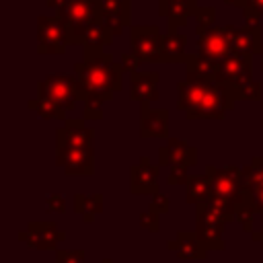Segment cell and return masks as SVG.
Masks as SVG:
<instances>
[{
	"label": "cell",
	"instance_id": "1",
	"mask_svg": "<svg viewBox=\"0 0 263 263\" xmlns=\"http://www.w3.org/2000/svg\"><path fill=\"white\" fill-rule=\"evenodd\" d=\"M74 74L84 95V119H103V103L123 86V66L111 53L82 58L74 64Z\"/></svg>",
	"mask_w": 263,
	"mask_h": 263
},
{
	"label": "cell",
	"instance_id": "2",
	"mask_svg": "<svg viewBox=\"0 0 263 263\" xmlns=\"http://www.w3.org/2000/svg\"><path fill=\"white\" fill-rule=\"evenodd\" d=\"M232 105L234 97L218 80L187 74L177 82V109L187 119H224Z\"/></svg>",
	"mask_w": 263,
	"mask_h": 263
},
{
	"label": "cell",
	"instance_id": "3",
	"mask_svg": "<svg viewBox=\"0 0 263 263\" xmlns=\"http://www.w3.org/2000/svg\"><path fill=\"white\" fill-rule=\"evenodd\" d=\"M55 8V16L66 25L72 43H84L86 33L101 23L99 0H45Z\"/></svg>",
	"mask_w": 263,
	"mask_h": 263
},
{
	"label": "cell",
	"instance_id": "4",
	"mask_svg": "<svg viewBox=\"0 0 263 263\" xmlns=\"http://www.w3.org/2000/svg\"><path fill=\"white\" fill-rule=\"evenodd\" d=\"M218 66H220L218 82L226 84L234 101L236 99L261 101V82L253 78V60L226 58Z\"/></svg>",
	"mask_w": 263,
	"mask_h": 263
},
{
	"label": "cell",
	"instance_id": "5",
	"mask_svg": "<svg viewBox=\"0 0 263 263\" xmlns=\"http://www.w3.org/2000/svg\"><path fill=\"white\" fill-rule=\"evenodd\" d=\"M205 175L210 177V185H212V195L230 201L236 212L240 208L253 205V197L251 191H247L240 185V166L236 164H226V166H205Z\"/></svg>",
	"mask_w": 263,
	"mask_h": 263
},
{
	"label": "cell",
	"instance_id": "6",
	"mask_svg": "<svg viewBox=\"0 0 263 263\" xmlns=\"http://www.w3.org/2000/svg\"><path fill=\"white\" fill-rule=\"evenodd\" d=\"M37 95L49 99L64 111L76 109L80 101H84L82 86L76 78V74H49L47 78L37 82Z\"/></svg>",
	"mask_w": 263,
	"mask_h": 263
},
{
	"label": "cell",
	"instance_id": "7",
	"mask_svg": "<svg viewBox=\"0 0 263 263\" xmlns=\"http://www.w3.org/2000/svg\"><path fill=\"white\" fill-rule=\"evenodd\" d=\"M132 53L140 62L164 64L162 60V35L156 25H134L129 29Z\"/></svg>",
	"mask_w": 263,
	"mask_h": 263
},
{
	"label": "cell",
	"instance_id": "8",
	"mask_svg": "<svg viewBox=\"0 0 263 263\" xmlns=\"http://www.w3.org/2000/svg\"><path fill=\"white\" fill-rule=\"evenodd\" d=\"M70 41L66 25L58 16L39 14L37 16V53H64Z\"/></svg>",
	"mask_w": 263,
	"mask_h": 263
},
{
	"label": "cell",
	"instance_id": "9",
	"mask_svg": "<svg viewBox=\"0 0 263 263\" xmlns=\"http://www.w3.org/2000/svg\"><path fill=\"white\" fill-rule=\"evenodd\" d=\"M197 55L212 60L216 64H220L222 60L232 55L230 49V25H222V27H210L205 33L197 35Z\"/></svg>",
	"mask_w": 263,
	"mask_h": 263
},
{
	"label": "cell",
	"instance_id": "10",
	"mask_svg": "<svg viewBox=\"0 0 263 263\" xmlns=\"http://www.w3.org/2000/svg\"><path fill=\"white\" fill-rule=\"evenodd\" d=\"M224 228L226 220L210 212L205 205L195 208V232L210 251H224Z\"/></svg>",
	"mask_w": 263,
	"mask_h": 263
},
{
	"label": "cell",
	"instance_id": "11",
	"mask_svg": "<svg viewBox=\"0 0 263 263\" xmlns=\"http://www.w3.org/2000/svg\"><path fill=\"white\" fill-rule=\"evenodd\" d=\"M261 27L259 21H247L245 27L236 29L230 27V58H240V60H253L255 53L261 51Z\"/></svg>",
	"mask_w": 263,
	"mask_h": 263
},
{
	"label": "cell",
	"instance_id": "12",
	"mask_svg": "<svg viewBox=\"0 0 263 263\" xmlns=\"http://www.w3.org/2000/svg\"><path fill=\"white\" fill-rule=\"evenodd\" d=\"M95 129L84 125V119H66L62 127L55 129V150H76L92 148Z\"/></svg>",
	"mask_w": 263,
	"mask_h": 263
},
{
	"label": "cell",
	"instance_id": "13",
	"mask_svg": "<svg viewBox=\"0 0 263 263\" xmlns=\"http://www.w3.org/2000/svg\"><path fill=\"white\" fill-rule=\"evenodd\" d=\"M16 236L21 242H27L37 251H49L66 238V232H62L55 222H29V226L25 230H18Z\"/></svg>",
	"mask_w": 263,
	"mask_h": 263
},
{
	"label": "cell",
	"instance_id": "14",
	"mask_svg": "<svg viewBox=\"0 0 263 263\" xmlns=\"http://www.w3.org/2000/svg\"><path fill=\"white\" fill-rule=\"evenodd\" d=\"M55 164L66 175H84L95 173V148H76V150H55Z\"/></svg>",
	"mask_w": 263,
	"mask_h": 263
},
{
	"label": "cell",
	"instance_id": "15",
	"mask_svg": "<svg viewBox=\"0 0 263 263\" xmlns=\"http://www.w3.org/2000/svg\"><path fill=\"white\" fill-rule=\"evenodd\" d=\"M197 162V150L181 138H166V144L158 148L160 166H193Z\"/></svg>",
	"mask_w": 263,
	"mask_h": 263
},
{
	"label": "cell",
	"instance_id": "16",
	"mask_svg": "<svg viewBox=\"0 0 263 263\" xmlns=\"http://www.w3.org/2000/svg\"><path fill=\"white\" fill-rule=\"evenodd\" d=\"M129 191L134 195H154L158 193V166L142 156L138 164L129 168Z\"/></svg>",
	"mask_w": 263,
	"mask_h": 263
},
{
	"label": "cell",
	"instance_id": "17",
	"mask_svg": "<svg viewBox=\"0 0 263 263\" xmlns=\"http://www.w3.org/2000/svg\"><path fill=\"white\" fill-rule=\"evenodd\" d=\"M132 0H99L101 6V23L113 33L121 35L125 27H132V12H129Z\"/></svg>",
	"mask_w": 263,
	"mask_h": 263
},
{
	"label": "cell",
	"instance_id": "18",
	"mask_svg": "<svg viewBox=\"0 0 263 263\" xmlns=\"http://www.w3.org/2000/svg\"><path fill=\"white\" fill-rule=\"evenodd\" d=\"M168 251H173L179 259L183 261H203L208 257V247L201 242V238L197 236V232L193 230H181L177 234V238L166 242Z\"/></svg>",
	"mask_w": 263,
	"mask_h": 263
},
{
	"label": "cell",
	"instance_id": "19",
	"mask_svg": "<svg viewBox=\"0 0 263 263\" xmlns=\"http://www.w3.org/2000/svg\"><path fill=\"white\" fill-rule=\"evenodd\" d=\"M140 136L142 138H171L168 111L150 109V103H140Z\"/></svg>",
	"mask_w": 263,
	"mask_h": 263
},
{
	"label": "cell",
	"instance_id": "20",
	"mask_svg": "<svg viewBox=\"0 0 263 263\" xmlns=\"http://www.w3.org/2000/svg\"><path fill=\"white\" fill-rule=\"evenodd\" d=\"M129 99L134 101H140V103H152V101H158L160 92H158V80H160V74L154 72V70H148V72H134L129 74Z\"/></svg>",
	"mask_w": 263,
	"mask_h": 263
},
{
	"label": "cell",
	"instance_id": "21",
	"mask_svg": "<svg viewBox=\"0 0 263 263\" xmlns=\"http://www.w3.org/2000/svg\"><path fill=\"white\" fill-rule=\"evenodd\" d=\"M197 2L195 0H158V14L166 16L168 29L183 27L189 16L195 12Z\"/></svg>",
	"mask_w": 263,
	"mask_h": 263
},
{
	"label": "cell",
	"instance_id": "22",
	"mask_svg": "<svg viewBox=\"0 0 263 263\" xmlns=\"http://www.w3.org/2000/svg\"><path fill=\"white\" fill-rule=\"evenodd\" d=\"M185 45L187 37L179 33L177 29H168L166 35H162V60L164 64H185Z\"/></svg>",
	"mask_w": 263,
	"mask_h": 263
},
{
	"label": "cell",
	"instance_id": "23",
	"mask_svg": "<svg viewBox=\"0 0 263 263\" xmlns=\"http://www.w3.org/2000/svg\"><path fill=\"white\" fill-rule=\"evenodd\" d=\"M187 191H185V199L187 203L197 205H205L212 199V185H210V177L203 175H189L187 179Z\"/></svg>",
	"mask_w": 263,
	"mask_h": 263
},
{
	"label": "cell",
	"instance_id": "24",
	"mask_svg": "<svg viewBox=\"0 0 263 263\" xmlns=\"http://www.w3.org/2000/svg\"><path fill=\"white\" fill-rule=\"evenodd\" d=\"M113 33L103 25V23H99V25H95L88 33H86V37H84V58H92V55H99V53H103V47L105 45H109L111 41H113Z\"/></svg>",
	"mask_w": 263,
	"mask_h": 263
},
{
	"label": "cell",
	"instance_id": "25",
	"mask_svg": "<svg viewBox=\"0 0 263 263\" xmlns=\"http://www.w3.org/2000/svg\"><path fill=\"white\" fill-rule=\"evenodd\" d=\"M74 212L80 214L86 224H90L95 216L103 212V193H76Z\"/></svg>",
	"mask_w": 263,
	"mask_h": 263
},
{
	"label": "cell",
	"instance_id": "26",
	"mask_svg": "<svg viewBox=\"0 0 263 263\" xmlns=\"http://www.w3.org/2000/svg\"><path fill=\"white\" fill-rule=\"evenodd\" d=\"M185 70H187V74L210 78V80L220 78V66L212 60H205V58L197 55V53H187L185 55Z\"/></svg>",
	"mask_w": 263,
	"mask_h": 263
},
{
	"label": "cell",
	"instance_id": "27",
	"mask_svg": "<svg viewBox=\"0 0 263 263\" xmlns=\"http://www.w3.org/2000/svg\"><path fill=\"white\" fill-rule=\"evenodd\" d=\"M240 185L251 193L263 187V156H255L247 166H240Z\"/></svg>",
	"mask_w": 263,
	"mask_h": 263
},
{
	"label": "cell",
	"instance_id": "28",
	"mask_svg": "<svg viewBox=\"0 0 263 263\" xmlns=\"http://www.w3.org/2000/svg\"><path fill=\"white\" fill-rule=\"evenodd\" d=\"M27 107L31 109V111H35L39 117H43V119H60V121H66V111L64 109H60L55 103H51L49 99H45V97H41V95H37L35 99H31L29 103H27Z\"/></svg>",
	"mask_w": 263,
	"mask_h": 263
},
{
	"label": "cell",
	"instance_id": "29",
	"mask_svg": "<svg viewBox=\"0 0 263 263\" xmlns=\"http://www.w3.org/2000/svg\"><path fill=\"white\" fill-rule=\"evenodd\" d=\"M193 18H195V33L201 35V33H205L210 27H214L216 8H212V6H197L195 12H193Z\"/></svg>",
	"mask_w": 263,
	"mask_h": 263
},
{
	"label": "cell",
	"instance_id": "30",
	"mask_svg": "<svg viewBox=\"0 0 263 263\" xmlns=\"http://www.w3.org/2000/svg\"><path fill=\"white\" fill-rule=\"evenodd\" d=\"M259 216V212L255 210V205H247V208H240L236 212V222H240L242 230L245 232H255V218Z\"/></svg>",
	"mask_w": 263,
	"mask_h": 263
},
{
	"label": "cell",
	"instance_id": "31",
	"mask_svg": "<svg viewBox=\"0 0 263 263\" xmlns=\"http://www.w3.org/2000/svg\"><path fill=\"white\" fill-rule=\"evenodd\" d=\"M86 253L82 249H58L55 263H84Z\"/></svg>",
	"mask_w": 263,
	"mask_h": 263
},
{
	"label": "cell",
	"instance_id": "32",
	"mask_svg": "<svg viewBox=\"0 0 263 263\" xmlns=\"http://www.w3.org/2000/svg\"><path fill=\"white\" fill-rule=\"evenodd\" d=\"M240 8L247 21H259L263 16V0H240Z\"/></svg>",
	"mask_w": 263,
	"mask_h": 263
},
{
	"label": "cell",
	"instance_id": "33",
	"mask_svg": "<svg viewBox=\"0 0 263 263\" xmlns=\"http://www.w3.org/2000/svg\"><path fill=\"white\" fill-rule=\"evenodd\" d=\"M138 222H140V228L148 230V232H158L160 230V222H158V214L154 212H140L138 214Z\"/></svg>",
	"mask_w": 263,
	"mask_h": 263
},
{
	"label": "cell",
	"instance_id": "34",
	"mask_svg": "<svg viewBox=\"0 0 263 263\" xmlns=\"http://www.w3.org/2000/svg\"><path fill=\"white\" fill-rule=\"evenodd\" d=\"M189 173L185 166H171L168 175H166V183L168 185H187Z\"/></svg>",
	"mask_w": 263,
	"mask_h": 263
},
{
	"label": "cell",
	"instance_id": "35",
	"mask_svg": "<svg viewBox=\"0 0 263 263\" xmlns=\"http://www.w3.org/2000/svg\"><path fill=\"white\" fill-rule=\"evenodd\" d=\"M45 210L47 212H60V214H64L66 212V199H64V195H60V193H47L45 195Z\"/></svg>",
	"mask_w": 263,
	"mask_h": 263
},
{
	"label": "cell",
	"instance_id": "36",
	"mask_svg": "<svg viewBox=\"0 0 263 263\" xmlns=\"http://www.w3.org/2000/svg\"><path fill=\"white\" fill-rule=\"evenodd\" d=\"M150 212H154V214H166L168 210H171V205H168V197L164 195V193H154L152 195V199H150V208H148Z\"/></svg>",
	"mask_w": 263,
	"mask_h": 263
},
{
	"label": "cell",
	"instance_id": "37",
	"mask_svg": "<svg viewBox=\"0 0 263 263\" xmlns=\"http://www.w3.org/2000/svg\"><path fill=\"white\" fill-rule=\"evenodd\" d=\"M121 66H123V70L125 72H129V74H134V72H138V66H140V60L132 53V51H125V53H121Z\"/></svg>",
	"mask_w": 263,
	"mask_h": 263
},
{
	"label": "cell",
	"instance_id": "38",
	"mask_svg": "<svg viewBox=\"0 0 263 263\" xmlns=\"http://www.w3.org/2000/svg\"><path fill=\"white\" fill-rule=\"evenodd\" d=\"M251 238L255 242H261V247H263V222H261V228H257L255 232H251Z\"/></svg>",
	"mask_w": 263,
	"mask_h": 263
},
{
	"label": "cell",
	"instance_id": "39",
	"mask_svg": "<svg viewBox=\"0 0 263 263\" xmlns=\"http://www.w3.org/2000/svg\"><path fill=\"white\" fill-rule=\"evenodd\" d=\"M226 4H234V6H240V0H224Z\"/></svg>",
	"mask_w": 263,
	"mask_h": 263
},
{
	"label": "cell",
	"instance_id": "40",
	"mask_svg": "<svg viewBox=\"0 0 263 263\" xmlns=\"http://www.w3.org/2000/svg\"><path fill=\"white\" fill-rule=\"evenodd\" d=\"M259 55H261V70H263V47H261V51H259Z\"/></svg>",
	"mask_w": 263,
	"mask_h": 263
},
{
	"label": "cell",
	"instance_id": "41",
	"mask_svg": "<svg viewBox=\"0 0 263 263\" xmlns=\"http://www.w3.org/2000/svg\"><path fill=\"white\" fill-rule=\"evenodd\" d=\"M261 111H263V99H261ZM261 127H263V117H261Z\"/></svg>",
	"mask_w": 263,
	"mask_h": 263
},
{
	"label": "cell",
	"instance_id": "42",
	"mask_svg": "<svg viewBox=\"0 0 263 263\" xmlns=\"http://www.w3.org/2000/svg\"><path fill=\"white\" fill-rule=\"evenodd\" d=\"M101 263H113V261H111V259H103Z\"/></svg>",
	"mask_w": 263,
	"mask_h": 263
}]
</instances>
